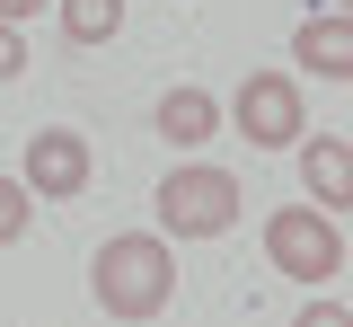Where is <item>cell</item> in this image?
<instances>
[{
  "label": "cell",
  "instance_id": "cell-8",
  "mask_svg": "<svg viewBox=\"0 0 353 327\" xmlns=\"http://www.w3.org/2000/svg\"><path fill=\"white\" fill-rule=\"evenodd\" d=\"M212 124H221L212 89H168V97H159V141H176V150L212 141Z\"/></svg>",
  "mask_w": 353,
  "mask_h": 327
},
{
  "label": "cell",
  "instance_id": "cell-11",
  "mask_svg": "<svg viewBox=\"0 0 353 327\" xmlns=\"http://www.w3.org/2000/svg\"><path fill=\"white\" fill-rule=\"evenodd\" d=\"M292 327H353V310H345V301H309Z\"/></svg>",
  "mask_w": 353,
  "mask_h": 327
},
{
  "label": "cell",
  "instance_id": "cell-12",
  "mask_svg": "<svg viewBox=\"0 0 353 327\" xmlns=\"http://www.w3.org/2000/svg\"><path fill=\"white\" fill-rule=\"evenodd\" d=\"M18 71H27V36H18V27H0V80H18Z\"/></svg>",
  "mask_w": 353,
  "mask_h": 327
},
{
  "label": "cell",
  "instance_id": "cell-3",
  "mask_svg": "<svg viewBox=\"0 0 353 327\" xmlns=\"http://www.w3.org/2000/svg\"><path fill=\"white\" fill-rule=\"evenodd\" d=\"M265 257L292 283H336L345 275V230H336V212L301 204V212H274V221H265Z\"/></svg>",
  "mask_w": 353,
  "mask_h": 327
},
{
  "label": "cell",
  "instance_id": "cell-13",
  "mask_svg": "<svg viewBox=\"0 0 353 327\" xmlns=\"http://www.w3.org/2000/svg\"><path fill=\"white\" fill-rule=\"evenodd\" d=\"M36 9H44V0H0V27H27Z\"/></svg>",
  "mask_w": 353,
  "mask_h": 327
},
{
  "label": "cell",
  "instance_id": "cell-2",
  "mask_svg": "<svg viewBox=\"0 0 353 327\" xmlns=\"http://www.w3.org/2000/svg\"><path fill=\"white\" fill-rule=\"evenodd\" d=\"M239 221V177L230 168H203V159H185L159 177V239H221Z\"/></svg>",
  "mask_w": 353,
  "mask_h": 327
},
{
  "label": "cell",
  "instance_id": "cell-7",
  "mask_svg": "<svg viewBox=\"0 0 353 327\" xmlns=\"http://www.w3.org/2000/svg\"><path fill=\"white\" fill-rule=\"evenodd\" d=\"M301 177H309V204L318 212H345V195H353V159H345V141L336 133H301Z\"/></svg>",
  "mask_w": 353,
  "mask_h": 327
},
{
  "label": "cell",
  "instance_id": "cell-9",
  "mask_svg": "<svg viewBox=\"0 0 353 327\" xmlns=\"http://www.w3.org/2000/svg\"><path fill=\"white\" fill-rule=\"evenodd\" d=\"M124 27V0H62V36L71 45H106Z\"/></svg>",
  "mask_w": 353,
  "mask_h": 327
},
{
  "label": "cell",
  "instance_id": "cell-6",
  "mask_svg": "<svg viewBox=\"0 0 353 327\" xmlns=\"http://www.w3.org/2000/svg\"><path fill=\"white\" fill-rule=\"evenodd\" d=\"M292 62H301V71H318V80H353V18H345V9L309 18L301 36H292Z\"/></svg>",
  "mask_w": 353,
  "mask_h": 327
},
{
  "label": "cell",
  "instance_id": "cell-5",
  "mask_svg": "<svg viewBox=\"0 0 353 327\" xmlns=\"http://www.w3.org/2000/svg\"><path fill=\"white\" fill-rule=\"evenodd\" d=\"M88 168H97V159H88V141L71 133V124H53V133L27 141V159H18V186L44 195V204H62V195H80V186H88Z\"/></svg>",
  "mask_w": 353,
  "mask_h": 327
},
{
  "label": "cell",
  "instance_id": "cell-10",
  "mask_svg": "<svg viewBox=\"0 0 353 327\" xmlns=\"http://www.w3.org/2000/svg\"><path fill=\"white\" fill-rule=\"evenodd\" d=\"M27 221H36V195L18 186V177H0V248H9V239L27 230Z\"/></svg>",
  "mask_w": 353,
  "mask_h": 327
},
{
  "label": "cell",
  "instance_id": "cell-4",
  "mask_svg": "<svg viewBox=\"0 0 353 327\" xmlns=\"http://www.w3.org/2000/svg\"><path fill=\"white\" fill-rule=\"evenodd\" d=\"M230 115H239L248 150H292V141H301V115H309V106H301V80H292V71H248Z\"/></svg>",
  "mask_w": 353,
  "mask_h": 327
},
{
  "label": "cell",
  "instance_id": "cell-1",
  "mask_svg": "<svg viewBox=\"0 0 353 327\" xmlns=\"http://www.w3.org/2000/svg\"><path fill=\"white\" fill-rule=\"evenodd\" d=\"M88 292H97V310L106 319H159L176 301V257L159 230H115L97 257H88Z\"/></svg>",
  "mask_w": 353,
  "mask_h": 327
}]
</instances>
